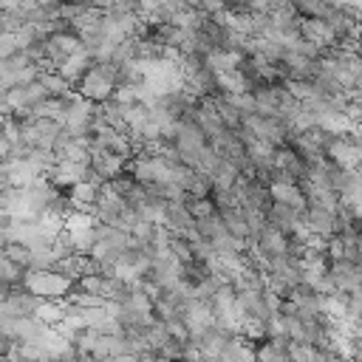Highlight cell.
Wrapping results in <instances>:
<instances>
[{"mask_svg": "<svg viewBox=\"0 0 362 362\" xmlns=\"http://www.w3.org/2000/svg\"><path fill=\"white\" fill-rule=\"evenodd\" d=\"M28 294L40 297V300H65L74 288V280H68L65 274H59L57 269H48V272H34V269H25L23 274V283H20Z\"/></svg>", "mask_w": 362, "mask_h": 362, "instance_id": "obj_2", "label": "cell"}, {"mask_svg": "<svg viewBox=\"0 0 362 362\" xmlns=\"http://www.w3.org/2000/svg\"><path fill=\"white\" fill-rule=\"evenodd\" d=\"M328 280L334 291H354L362 283V269L351 260H328Z\"/></svg>", "mask_w": 362, "mask_h": 362, "instance_id": "obj_12", "label": "cell"}, {"mask_svg": "<svg viewBox=\"0 0 362 362\" xmlns=\"http://www.w3.org/2000/svg\"><path fill=\"white\" fill-rule=\"evenodd\" d=\"M8 150H11V144H8V141L0 136V161H3V158H8Z\"/></svg>", "mask_w": 362, "mask_h": 362, "instance_id": "obj_40", "label": "cell"}, {"mask_svg": "<svg viewBox=\"0 0 362 362\" xmlns=\"http://www.w3.org/2000/svg\"><path fill=\"white\" fill-rule=\"evenodd\" d=\"M37 79H40L45 96H51V99H68V96L74 93V85H71L68 79H62L57 71H42Z\"/></svg>", "mask_w": 362, "mask_h": 362, "instance_id": "obj_27", "label": "cell"}, {"mask_svg": "<svg viewBox=\"0 0 362 362\" xmlns=\"http://www.w3.org/2000/svg\"><path fill=\"white\" fill-rule=\"evenodd\" d=\"M243 54L240 51H229V48H212L204 54V65L215 74V71H229V68H240Z\"/></svg>", "mask_w": 362, "mask_h": 362, "instance_id": "obj_25", "label": "cell"}, {"mask_svg": "<svg viewBox=\"0 0 362 362\" xmlns=\"http://www.w3.org/2000/svg\"><path fill=\"white\" fill-rule=\"evenodd\" d=\"M161 226H164L170 235L184 238V240H192V238L198 235V232H195V221H192V215L187 212L184 201H164V221H161Z\"/></svg>", "mask_w": 362, "mask_h": 362, "instance_id": "obj_6", "label": "cell"}, {"mask_svg": "<svg viewBox=\"0 0 362 362\" xmlns=\"http://www.w3.org/2000/svg\"><path fill=\"white\" fill-rule=\"evenodd\" d=\"M240 127H246L255 139L269 141L272 147H283L288 141V130H286V124L277 116H257V113H252V116H243Z\"/></svg>", "mask_w": 362, "mask_h": 362, "instance_id": "obj_5", "label": "cell"}, {"mask_svg": "<svg viewBox=\"0 0 362 362\" xmlns=\"http://www.w3.org/2000/svg\"><path fill=\"white\" fill-rule=\"evenodd\" d=\"M223 99H226L240 116H252V113H255V96H252V90H246V93H223Z\"/></svg>", "mask_w": 362, "mask_h": 362, "instance_id": "obj_34", "label": "cell"}, {"mask_svg": "<svg viewBox=\"0 0 362 362\" xmlns=\"http://www.w3.org/2000/svg\"><path fill=\"white\" fill-rule=\"evenodd\" d=\"M325 158L337 167H359L362 161V147H359V133H345V136H331L325 144Z\"/></svg>", "mask_w": 362, "mask_h": 362, "instance_id": "obj_4", "label": "cell"}, {"mask_svg": "<svg viewBox=\"0 0 362 362\" xmlns=\"http://www.w3.org/2000/svg\"><path fill=\"white\" fill-rule=\"evenodd\" d=\"M229 339V334H223L221 328H206L204 334H198L192 342L198 345V351H201V356L204 359H218V354H221V348H223V342Z\"/></svg>", "mask_w": 362, "mask_h": 362, "instance_id": "obj_26", "label": "cell"}, {"mask_svg": "<svg viewBox=\"0 0 362 362\" xmlns=\"http://www.w3.org/2000/svg\"><path fill=\"white\" fill-rule=\"evenodd\" d=\"M37 303H40V297L28 294L23 286H14V288H8L6 300L0 303V317H31Z\"/></svg>", "mask_w": 362, "mask_h": 362, "instance_id": "obj_16", "label": "cell"}, {"mask_svg": "<svg viewBox=\"0 0 362 362\" xmlns=\"http://www.w3.org/2000/svg\"><path fill=\"white\" fill-rule=\"evenodd\" d=\"M184 192L192 195V198H209V192H212V178H209V175H201V173H192V178H189V184H187Z\"/></svg>", "mask_w": 362, "mask_h": 362, "instance_id": "obj_35", "label": "cell"}, {"mask_svg": "<svg viewBox=\"0 0 362 362\" xmlns=\"http://www.w3.org/2000/svg\"><path fill=\"white\" fill-rule=\"evenodd\" d=\"M215 90L218 93H246L252 90V82L246 79V74L240 68H229V71H215L212 74Z\"/></svg>", "mask_w": 362, "mask_h": 362, "instance_id": "obj_23", "label": "cell"}, {"mask_svg": "<svg viewBox=\"0 0 362 362\" xmlns=\"http://www.w3.org/2000/svg\"><path fill=\"white\" fill-rule=\"evenodd\" d=\"M90 139H93V136H90ZM124 164H127V158H122V156H116V153L99 147L96 141H90V150H88V167H90L96 175H102L105 181H110L113 175H119V173L124 170Z\"/></svg>", "mask_w": 362, "mask_h": 362, "instance_id": "obj_10", "label": "cell"}, {"mask_svg": "<svg viewBox=\"0 0 362 362\" xmlns=\"http://www.w3.org/2000/svg\"><path fill=\"white\" fill-rule=\"evenodd\" d=\"M124 206H127V201H124V198L105 181V184L99 187V195H96V204H93V215H96V221H99V223H113Z\"/></svg>", "mask_w": 362, "mask_h": 362, "instance_id": "obj_13", "label": "cell"}, {"mask_svg": "<svg viewBox=\"0 0 362 362\" xmlns=\"http://www.w3.org/2000/svg\"><path fill=\"white\" fill-rule=\"evenodd\" d=\"M181 322L189 334V339H195L198 334H204L206 328H212V308L206 300H195V297H187L184 305H181Z\"/></svg>", "mask_w": 362, "mask_h": 362, "instance_id": "obj_7", "label": "cell"}, {"mask_svg": "<svg viewBox=\"0 0 362 362\" xmlns=\"http://www.w3.org/2000/svg\"><path fill=\"white\" fill-rule=\"evenodd\" d=\"M269 187V198L274 201V204H283V206H288V209H294L297 215H305V195H303V189L297 187V181H272V184H266Z\"/></svg>", "mask_w": 362, "mask_h": 362, "instance_id": "obj_14", "label": "cell"}, {"mask_svg": "<svg viewBox=\"0 0 362 362\" xmlns=\"http://www.w3.org/2000/svg\"><path fill=\"white\" fill-rule=\"evenodd\" d=\"M184 206H187V212L192 215V221H198V218H206V215L218 212V209H215V204H212V198H192V195H187V198H184Z\"/></svg>", "mask_w": 362, "mask_h": 362, "instance_id": "obj_32", "label": "cell"}, {"mask_svg": "<svg viewBox=\"0 0 362 362\" xmlns=\"http://www.w3.org/2000/svg\"><path fill=\"white\" fill-rule=\"evenodd\" d=\"M59 3H85L88 6V0H59Z\"/></svg>", "mask_w": 362, "mask_h": 362, "instance_id": "obj_42", "label": "cell"}, {"mask_svg": "<svg viewBox=\"0 0 362 362\" xmlns=\"http://www.w3.org/2000/svg\"><path fill=\"white\" fill-rule=\"evenodd\" d=\"M297 34H300L305 42L317 45L322 54H328V51L339 42L337 34L331 31V25H328L325 20H320V17H300V20H297Z\"/></svg>", "mask_w": 362, "mask_h": 362, "instance_id": "obj_8", "label": "cell"}, {"mask_svg": "<svg viewBox=\"0 0 362 362\" xmlns=\"http://www.w3.org/2000/svg\"><path fill=\"white\" fill-rule=\"evenodd\" d=\"M45 325L34 317H0V334L3 337H11L17 342H28L34 339Z\"/></svg>", "mask_w": 362, "mask_h": 362, "instance_id": "obj_18", "label": "cell"}, {"mask_svg": "<svg viewBox=\"0 0 362 362\" xmlns=\"http://www.w3.org/2000/svg\"><path fill=\"white\" fill-rule=\"evenodd\" d=\"M221 362H255V342L252 339H243L240 334L229 337L218 354Z\"/></svg>", "mask_w": 362, "mask_h": 362, "instance_id": "obj_24", "label": "cell"}, {"mask_svg": "<svg viewBox=\"0 0 362 362\" xmlns=\"http://www.w3.org/2000/svg\"><path fill=\"white\" fill-rule=\"evenodd\" d=\"M40 42H42V68H48V71H54L65 57H71L74 51L82 48V40H79L71 28L54 31V34H48V37L40 40Z\"/></svg>", "mask_w": 362, "mask_h": 362, "instance_id": "obj_3", "label": "cell"}, {"mask_svg": "<svg viewBox=\"0 0 362 362\" xmlns=\"http://www.w3.org/2000/svg\"><path fill=\"white\" fill-rule=\"evenodd\" d=\"M116 85H119V65L116 62H93L82 74V79L76 82L74 90L79 96H85L88 102L102 105V102H107L113 96V88Z\"/></svg>", "mask_w": 362, "mask_h": 362, "instance_id": "obj_1", "label": "cell"}, {"mask_svg": "<svg viewBox=\"0 0 362 362\" xmlns=\"http://www.w3.org/2000/svg\"><path fill=\"white\" fill-rule=\"evenodd\" d=\"M31 317L40 320L42 325H57L62 320V300H40Z\"/></svg>", "mask_w": 362, "mask_h": 362, "instance_id": "obj_30", "label": "cell"}, {"mask_svg": "<svg viewBox=\"0 0 362 362\" xmlns=\"http://www.w3.org/2000/svg\"><path fill=\"white\" fill-rule=\"evenodd\" d=\"M23 274H25L23 266H17V263L8 260L6 255H0V283H3V286H8V288L20 286V283H23Z\"/></svg>", "mask_w": 362, "mask_h": 362, "instance_id": "obj_31", "label": "cell"}, {"mask_svg": "<svg viewBox=\"0 0 362 362\" xmlns=\"http://www.w3.org/2000/svg\"><path fill=\"white\" fill-rule=\"evenodd\" d=\"M252 96H255V113L257 116H277L283 85H257V88H252Z\"/></svg>", "mask_w": 362, "mask_h": 362, "instance_id": "obj_22", "label": "cell"}, {"mask_svg": "<svg viewBox=\"0 0 362 362\" xmlns=\"http://www.w3.org/2000/svg\"><path fill=\"white\" fill-rule=\"evenodd\" d=\"M274 167L283 170V173H288V175H294V181H297V178L303 175L305 161H303L288 144H283V147H274Z\"/></svg>", "mask_w": 362, "mask_h": 362, "instance_id": "obj_28", "label": "cell"}, {"mask_svg": "<svg viewBox=\"0 0 362 362\" xmlns=\"http://www.w3.org/2000/svg\"><path fill=\"white\" fill-rule=\"evenodd\" d=\"M288 3L294 6V11L300 17H320V20H325L334 11V6L328 0H288Z\"/></svg>", "mask_w": 362, "mask_h": 362, "instance_id": "obj_29", "label": "cell"}, {"mask_svg": "<svg viewBox=\"0 0 362 362\" xmlns=\"http://www.w3.org/2000/svg\"><path fill=\"white\" fill-rule=\"evenodd\" d=\"M23 0H0V11H20Z\"/></svg>", "mask_w": 362, "mask_h": 362, "instance_id": "obj_39", "label": "cell"}, {"mask_svg": "<svg viewBox=\"0 0 362 362\" xmlns=\"http://www.w3.org/2000/svg\"><path fill=\"white\" fill-rule=\"evenodd\" d=\"M90 65H93L90 54H88L85 48H79V51H74L71 57H65V59H62V62H59V65H57L54 71H57V74H59L62 79H68V82H71V85L76 88V82L82 79V74H85V71H88Z\"/></svg>", "mask_w": 362, "mask_h": 362, "instance_id": "obj_21", "label": "cell"}, {"mask_svg": "<svg viewBox=\"0 0 362 362\" xmlns=\"http://www.w3.org/2000/svg\"><path fill=\"white\" fill-rule=\"evenodd\" d=\"M305 223H308V229L314 232V235H320V238H331V235H337L339 232V223H337V212H331V209H322V206H305Z\"/></svg>", "mask_w": 362, "mask_h": 362, "instance_id": "obj_20", "label": "cell"}, {"mask_svg": "<svg viewBox=\"0 0 362 362\" xmlns=\"http://www.w3.org/2000/svg\"><path fill=\"white\" fill-rule=\"evenodd\" d=\"M161 322H164V328H167V334H170L173 339H189V334H187L181 317H170V320H161Z\"/></svg>", "mask_w": 362, "mask_h": 362, "instance_id": "obj_36", "label": "cell"}, {"mask_svg": "<svg viewBox=\"0 0 362 362\" xmlns=\"http://www.w3.org/2000/svg\"><path fill=\"white\" fill-rule=\"evenodd\" d=\"M204 362H221V359H204Z\"/></svg>", "mask_w": 362, "mask_h": 362, "instance_id": "obj_43", "label": "cell"}, {"mask_svg": "<svg viewBox=\"0 0 362 362\" xmlns=\"http://www.w3.org/2000/svg\"><path fill=\"white\" fill-rule=\"evenodd\" d=\"M14 51H20V48H17V40H14V34H8V31H0V59L11 57Z\"/></svg>", "mask_w": 362, "mask_h": 362, "instance_id": "obj_37", "label": "cell"}, {"mask_svg": "<svg viewBox=\"0 0 362 362\" xmlns=\"http://www.w3.org/2000/svg\"><path fill=\"white\" fill-rule=\"evenodd\" d=\"M201 130H204V136L209 139V136H218L221 130H223V124H221V116H218V110H215V105H212V99L209 96H204V99H198L195 102V107L187 113Z\"/></svg>", "mask_w": 362, "mask_h": 362, "instance_id": "obj_19", "label": "cell"}, {"mask_svg": "<svg viewBox=\"0 0 362 362\" xmlns=\"http://www.w3.org/2000/svg\"><path fill=\"white\" fill-rule=\"evenodd\" d=\"M23 122V119H20ZM59 124L54 122V119H25L23 122V141L28 144V147H40V150H51V144H54V139L59 136Z\"/></svg>", "mask_w": 362, "mask_h": 362, "instance_id": "obj_9", "label": "cell"}, {"mask_svg": "<svg viewBox=\"0 0 362 362\" xmlns=\"http://www.w3.org/2000/svg\"><path fill=\"white\" fill-rule=\"evenodd\" d=\"M173 144H175V150H178L181 158H184V156L195 153L201 144H206V136H204V130H201L189 116H181V119L175 122V130H173Z\"/></svg>", "mask_w": 362, "mask_h": 362, "instance_id": "obj_11", "label": "cell"}, {"mask_svg": "<svg viewBox=\"0 0 362 362\" xmlns=\"http://www.w3.org/2000/svg\"><path fill=\"white\" fill-rule=\"evenodd\" d=\"M252 246H257L263 255H269V257H280V255H288L291 252V240H288V235H283L274 223H263V229L257 232V238H255V243Z\"/></svg>", "mask_w": 362, "mask_h": 362, "instance_id": "obj_15", "label": "cell"}, {"mask_svg": "<svg viewBox=\"0 0 362 362\" xmlns=\"http://www.w3.org/2000/svg\"><path fill=\"white\" fill-rule=\"evenodd\" d=\"M6 294H8V286H3V283H0V303L6 300Z\"/></svg>", "mask_w": 362, "mask_h": 362, "instance_id": "obj_41", "label": "cell"}, {"mask_svg": "<svg viewBox=\"0 0 362 362\" xmlns=\"http://www.w3.org/2000/svg\"><path fill=\"white\" fill-rule=\"evenodd\" d=\"M337 11H345V14H351V17H359V3L362 0H328Z\"/></svg>", "mask_w": 362, "mask_h": 362, "instance_id": "obj_38", "label": "cell"}, {"mask_svg": "<svg viewBox=\"0 0 362 362\" xmlns=\"http://www.w3.org/2000/svg\"><path fill=\"white\" fill-rule=\"evenodd\" d=\"M88 164H79V161H54L51 167H48V181L57 187V189H68L71 184H76V181H82L85 175H88Z\"/></svg>", "mask_w": 362, "mask_h": 362, "instance_id": "obj_17", "label": "cell"}, {"mask_svg": "<svg viewBox=\"0 0 362 362\" xmlns=\"http://www.w3.org/2000/svg\"><path fill=\"white\" fill-rule=\"evenodd\" d=\"M0 255H6L8 260H14L17 266H23V269H28V260H31V249L25 246V243H6V246H0Z\"/></svg>", "mask_w": 362, "mask_h": 362, "instance_id": "obj_33", "label": "cell"}]
</instances>
